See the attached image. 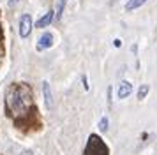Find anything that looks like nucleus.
<instances>
[{
  "instance_id": "f257e3e1",
  "label": "nucleus",
  "mask_w": 157,
  "mask_h": 155,
  "mask_svg": "<svg viewBox=\"0 0 157 155\" xmlns=\"http://www.w3.org/2000/svg\"><path fill=\"white\" fill-rule=\"evenodd\" d=\"M6 113L18 129L39 127V111L32 88L27 83L9 85L6 92Z\"/></svg>"
},
{
  "instance_id": "f03ea898",
  "label": "nucleus",
  "mask_w": 157,
  "mask_h": 155,
  "mask_svg": "<svg viewBox=\"0 0 157 155\" xmlns=\"http://www.w3.org/2000/svg\"><path fill=\"white\" fill-rule=\"evenodd\" d=\"M83 155H109V148L102 141L101 136L90 134L88 141H86V145H85V150H83Z\"/></svg>"
},
{
  "instance_id": "7ed1b4c3",
  "label": "nucleus",
  "mask_w": 157,
  "mask_h": 155,
  "mask_svg": "<svg viewBox=\"0 0 157 155\" xmlns=\"http://www.w3.org/2000/svg\"><path fill=\"white\" fill-rule=\"evenodd\" d=\"M32 32V16L30 14H23L20 18V37L27 39Z\"/></svg>"
},
{
  "instance_id": "20e7f679",
  "label": "nucleus",
  "mask_w": 157,
  "mask_h": 155,
  "mask_svg": "<svg viewBox=\"0 0 157 155\" xmlns=\"http://www.w3.org/2000/svg\"><path fill=\"white\" fill-rule=\"evenodd\" d=\"M43 99H44V106L46 109H55V99H53V93H51V86L48 81L43 83Z\"/></svg>"
},
{
  "instance_id": "39448f33",
  "label": "nucleus",
  "mask_w": 157,
  "mask_h": 155,
  "mask_svg": "<svg viewBox=\"0 0 157 155\" xmlns=\"http://www.w3.org/2000/svg\"><path fill=\"white\" fill-rule=\"evenodd\" d=\"M53 46V34H50V32H44L41 37H39V41H37V46L36 49L37 51H44V49H48Z\"/></svg>"
},
{
  "instance_id": "423d86ee",
  "label": "nucleus",
  "mask_w": 157,
  "mask_h": 155,
  "mask_svg": "<svg viewBox=\"0 0 157 155\" xmlns=\"http://www.w3.org/2000/svg\"><path fill=\"white\" fill-rule=\"evenodd\" d=\"M131 93H132V85L129 83V81H122L118 85V92H117L118 99H127Z\"/></svg>"
},
{
  "instance_id": "0eeeda50",
  "label": "nucleus",
  "mask_w": 157,
  "mask_h": 155,
  "mask_svg": "<svg viewBox=\"0 0 157 155\" xmlns=\"http://www.w3.org/2000/svg\"><path fill=\"white\" fill-rule=\"evenodd\" d=\"M53 18H55V11H50V13H46L41 18V20L36 23V28H46L48 25H50L51 21H53Z\"/></svg>"
},
{
  "instance_id": "6e6552de",
  "label": "nucleus",
  "mask_w": 157,
  "mask_h": 155,
  "mask_svg": "<svg viewBox=\"0 0 157 155\" xmlns=\"http://www.w3.org/2000/svg\"><path fill=\"white\" fill-rule=\"evenodd\" d=\"M147 0H127V4H125V11H134L138 7H141Z\"/></svg>"
},
{
  "instance_id": "1a4fd4ad",
  "label": "nucleus",
  "mask_w": 157,
  "mask_h": 155,
  "mask_svg": "<svg viewBox=\"0 0 157 155\" xmlns=\"http://www.w3.org/2000/svg\"><path fill=\"white\" fill-rule=\"evenodd\" d=\"M64 7H65V0H58V4H57V11H55V20H57V21H60V18H62Z\"/></svg>"
},
{
  "instance_id": "9d476101",
  "label": "nucleus",
  "mask_w": 157,
  "mask_h": 155,
  "mask_svg": "<svg viewBox=\"0 0 157 155\" xmlns=\"http://www.w3.org/2000/svg\"><path fill=\"white\" fill-rule=\"evenodd\" d=\"M148 92H150L148 85H141V86H140V90H138V99H140V100H143V99L148 95Z\"/></svg>"
},
{
  "instance_id": "9b49d317",
  "label": "nucleus",
  "mask_w": 157,
  "mask_h": 155,
  "mask_svg": "<svg viewBox=\"0 0 157 155\" xmlns=\"http://www.w3.org/2000/svg\"><path fill=\"white\" fill-rule=\"evenodd\" d=\"M108 125H109V120H108V116H102V118L99 120V130H101V132H106Z\"/></svg>"
},
{
  "instance_id": "f8f14e48",
  "label": "nucleus",
  "mask_w": 157,
  "mask_h": 155,
  "mask_svg": "<svg viewBox=\"0 0 157 155\" xmlns=\"http://www.w3.org/2000/svg\"><path fill=\"white\" fill-rule=\"evenodd\" d=\"M4 58V32H2V25H0V62Z\"/></svg>"
},
{
  "instance_id": "ddd939ff",
  "label": "nucleus",
  "mask_w": 157,
  "mask_h": 155,
  "mask_svg": "<svg viewBox=\"0 0 157 155\" xmlns=\"http://www.w3.org/2000/svg\"><path fill=\"white\" fill-rule=\"evenodd\" d=\"M81 81H83V88H85V90H88L90 86H88V81H86V76H83V78H81Z\"/></svg>"
},
{
  "instance_id": "4468645a",
  "label": "nucleus",
  "mask_w": 157,
  "mask_h": 155,
  "mask_svg": "<svg viewBox=\"0 0 157 155\" xmlns=\"http://www.w3.org/2000/svg\"><path fill=\"white\" fill-rule=\"evenodd\" d=\"M113 44H115V48H120V46H122V41H120V39H115Z\"/></svg>"
},
{
  "instance_id": "2eb2a0df",
  "label": "nucleus",
  "mask_w": 157,
  "mask_h": 155,
  "mask_svg": "<svg viewBox=\"0 0 157 155\" xmlns=\"http://www.w3.org/2000/svg\"><path fill=\"white\" fill-rule=\"evenodd\" d=\"M21 155H34V152H32V150H23Z\"/></svg>"
},
{
  "instance_id": "dca6fc26",
  "label": "nucleus",
  "mask_w": 157,
  "mask_h": 155,
  "mask_svg": "<svg viewBox=\"0 0 157 155\" xmlns=\"http://www.w3.org/2000/svg\"><path fill=\"white\" fill-rule=\"evenodd\" d=\"M7 4H9L11 7H14L16 4H18V0H7Z\"/></svg>"
}]
</instances>
